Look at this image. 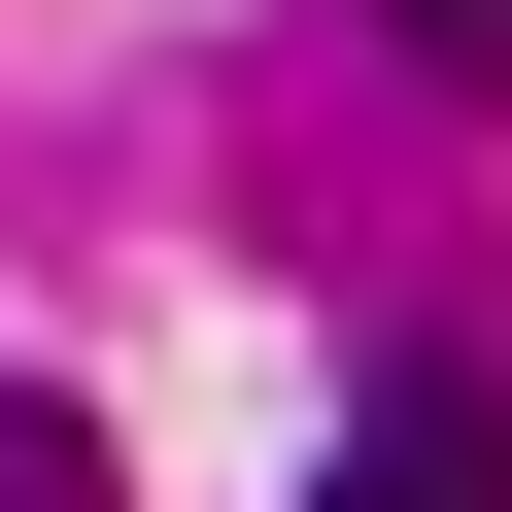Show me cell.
I'll return each instance as SVG.
<instances>
[{"instance_id": "cell-1", "label": "cell", "mask_w": 512, "mask_h": 512, "mask_svg": "<svg viewBox=\"0 0 512 512\" xmlns=\"http://www.w3.org/2000/svg\"><path fill=\"white\" fill-rule=\"evenodd\" d=\"M308 512H512V376H444V342H410V376L308 444Z\"/></svg>"}, {"instance_id": "cell-2", "label": "cell", "mask_w": 512, "mask_h": 512, "mask_svg": "<svg viewBox=\"0 0 512 512\" xmlns=\"http://www.w3.org/2000/svg\"><path fill=\"white\" fill-rule=\"evenodd\" d=\"M0 512H103V410H69L35 342H0Z\"/></svg>"}, {"instance_id": "cell-3", "label": "cell", "mask_w": 512, "mask_h": 512, "mask_svg": "<svg viewBox=\"0 0 512 512\" xmlns=\"http://www.w3.org/2000/svg\"><path fill=\"white\" fill-rule=\"evenodd\" d=\"M410 35H444V69H478V103H512V0H410Z\"/></svg>"}]
</instances>
